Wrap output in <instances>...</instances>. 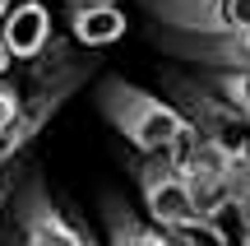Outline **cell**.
<instances>
[{
	"label": "cell",
	"instance_id": "7c38bea8",
	"mask_svg": "<svg viewBox=\"0 0 250 246\" xmlns=\"http://www.w3.org/2000/svg\"><path fill=\"white\" fill-rule=\"evenodd\" d=\"M9 5H19V0H0V19H5V14H9Z\"/></svg>",
	"mask_w": 250,
	"mask_h": 246
},
{
	"label": "cell",
	"instance_id": "6da1fadb",
	"mask_svg": "<svg viewBox=\"0 0 250 246\" xmlns=\"http://www.w3.org/2000/svg\"><path fill=\"white\" fill-rule=\"evenodd\" d=\"M102 116L130 139L139 154H171L176 144L190 139V121L176 107H167L162 98L134 89L125 79H107L102 84Z\"/></svg>",
	"mask_w": 250,
	"mask_h": 246
},
{
	"label": "cell",
	"instance_id": "5bb4252c",
	"mask_svg": "<svg viewBox=\"0 0 250 246\" xmlns=\"http://www.w3.org/2000/svg\"><path fill=\"white\" fill-rule=\"evenodd\" d=\"M241 246H250V232H246V237H241Z\"/></svg>",
	"mask_w": 250,
	"mask_h": 246
},
{
	"label": "cell",
	"instance_id": "3957f363",
	"mask_svg": "<svg viewBox=\"0 0 250 246\" xmlns=\"http://www.w3.org/2000/svg\"><path fill=\"white\" fill-rule=\"evenodd\" d=\"M139 191H144V204H148L153 223H158L162 232L186 223V219H195V204H190V195H186V181H181L176 163H171L167 154H158L153 163L139 167Z\"/></svg>",
	"mask_w": 250,
	"mask_h": 246
},
{
	"label": "cell",
	"instance_id": "9c48e42d",
	"mask_svg": "<svg viewBox=\"0 0 250 246\" xmlns=\"http://www.w3.org/2000/svg\"><path fill=\"white\" fill-rule=\"evenodd\" d=\"M167 242L171 246H232L227 242V232H223V223L218 219H186V223H176V228H167Z\"/></svg>",
	"mask_w": 250,
	"mask_h": 246
},
{
	"label": "cell",
	"instance_id": "30bf717a",
	"mask_svg": "<svg viewBox=\"0 0 250 246\" xmlns=\"http://www.w3.org/2000/svg\"><path fill=\"white\" fill-rule=\"evenodd\" d=\"M14 116H19V93L9 84H0V135L14 126Z\"/></svg>",
	"mask_w": 250,
	"mask_h": 246
},
{
	"label": "cell",
	"instance_id": "4fadbf2b",
	"mask_svg": "<svg viewBox=\"0 0 250 246\" xmlns=\"http://www.w3.org/2000/svg\"><path fill=\"white\" fill-rule=\"evenodd\" d=\"M79 246H98V242H93V237H83V242H79Z\"/></svg>",
	"mask_w": 250,
	"mask_h": 246
},
{
	"label": "cell",
	"instance_id": "7a4b0ae2",
	"mask_svg": "<svg viewBox=\"0 0 250 246\" xmlns=\"http://www.w3.org/2000/svg\"><path fill=\"white\" fill-rule=\"evenodd\" d=\"M181 37H227L250 28V0H144Z\"/></svg>",
	"mask_w": 250,
	"mask_h": 246
},
{
	"label": "cell",
	"instance_id": "52a82bcc",
	"mask_svg": "<svg viewBox=\"0 0 250 246\" xmlns=\"http://www.w3.org/2000/svg\"><path fill=\"white\" fill-rule=\"evenodd\" d=\"M176 56L204 61L213 70H250V28L227 37H186V42H176Z\"/></svg>",
	"mask_w": 250,
	"mask_h": 246
},
{
	"label": "cell",
	"instance_id": "8992f818",
	"mask_svg": "<svg viewBox=\"0 0 250 246\" xmlns=\"http://www.w3.org/2000/svg\"><path fill=\"white\" fill-rule=\"evenodd\" d=\"M70 28L83 46H107L125 33V14L116 0H70Z\"/></svg>",
	"mask_w": 250,
	"mask_h": 246
},
{
	"label": "cell",
	"instance_id": "277c9868",
	"mask_svg": "<svg viewBox=\"0 0 250 246\" xmlns=\"http://www.w3.org/2000/svg\"><path fill=\"white\" fill-rule=\"evenodd\" d=\"M46 37H51V14H46V5H37V0L9 5V14L0 19V42H5V51L19 56V61L42 56Z\"/></svg>",
	"mask_w": 250,
	"mask_h": 246
},
{
	"label": "cell",
	"instance_id": "ba28073f",
	"mask_svg": "<svg viewBox=\"0 0 250 246\" xmlns=\"http://www.w3.org/2000/svg\"><path fill=\"white\" fill-rule=\"evenodd\" d=\"M107 232H111V246H171L162 228H139L121 204L107 209Z\"/></svg>",
	"mask_w": 250,
	"mask_h": 246
},
{
	"label": "cell",
	"instance_id": "5b68a950",
	"mask_svg": "<svg viewBox=\"0 0 250 246\" xmlns=\"http://www.w3.org/2000/svg\"><path fill=\"white\" fill-rule=\"evenodd\" d=\"M19 223H23V246H79L83 242V232L74 223H65L37 186L28 191L23 209H19Z\"/></svg>",
	"mask_w": 250,
	"mask_h": 246
},
{
	"label": "cell",
	"instance_id": "8fae6325",
	"mask_svg": "<svg viewBox=\"0 0 250 246\" xmlns=\"http://www.w3.org/2000/svg\"><path fill=\"white\" fill-rule=\"evenodd\" d=\"M9 61H14V56H9V51H5V42H0V74L9 70Z\"/></svg>",
	"mask_w": 250,
	"mask_h": 246
}]
</instances>
